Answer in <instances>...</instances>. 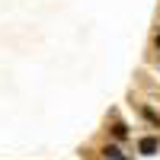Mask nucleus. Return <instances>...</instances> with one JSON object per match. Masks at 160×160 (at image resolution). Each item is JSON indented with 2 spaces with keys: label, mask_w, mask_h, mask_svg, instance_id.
<instances>
[{
  "label": "nucleus",
  "mask_w": 160,
  "mask_h": 160,
  "mask_svg": "<svg viewBox=\"0 0 160 160\" xmlns=\"http://www.w3.org/2000/svg\"><path fill=\"white\" fill-rule=\"evenodd\" d=\"M102 157H106V160H128V157L122 154V148H115V144H109V148L102 151Z\"/></svg>",
  "instance_id": "2"
},
{
  "label": "nucleus",
  "mask_w": 160,
  "mask_h": 160,
  "mask_svg": "<svg viewBox=\"0 0 160 160\" xmlns=\"http://www.w3.org/2000/svg\"><path fill=\"white\" fill-rule=\"evenodd\" d=\"M157 148H160V141H157V138H144V141L138 144V151H141V154H154Z\"/></svg>",
  "instance_id": "1"
}]
</instances>
